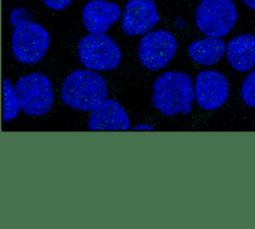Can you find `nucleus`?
Listing matches in <instances>:
<instances>
[{"label": "nucleus", "mask_w": 255, "mask_h": 229, "mask_svg": "<svg viewBox=\"0 0 255 229\" xmlns=\"http://www.w3.org/2000/svg\"><path fill=\"white\" fill-rule=\"evenodd\" d=\"M151 103L165 116L187 114L195 99L191 77L184 72H165L152 85Z\"/></svg>", "instance_id": "nucleus-1"}, {"label": "nucleus", "mask_w": 255, "mask_h": 229, "mask_svg": "<svg viewBox=\"0 0 255 229\" xmlns=\"http://www.w3.org/2000/svg\"><path fill=\"white\" fill-rule=\"evenodd\" d=\"M60 94L63 103L69 108L92 112L108 98V85L96 71L76 70L67 76Z\"/></svg>", "instance_id": "nucleus-2"}, {"label": "nucleus", "mask_w": 255, "mask_h": 229, "mask_svg": "<svg viewBox=\"0 0 255 229\" xmlns=\"http://www.w3.org/2000/svg\"><path fill=\"white\" fill-rule=\"evenodd\" d=\"M20 111L27 115L41 116L48 114L54 102V89L50 79L42 73L21 77L14 86Z\"/></svg>", "instance_id": "nucleus-3"}, {"label": "nucleus", "mask_w": 255, "mask_h": 229, "mask_svg": "<svg viewBox=\"0 0 255 229\" xmlns=\"http://www.w3.org/2000/svg\"><path fill=\"white\" fill-rule=\"evenodd\" d=\"M78 55L82 65L92 71L114 70L122 59L120 47L106 34L85 36L79 42Z\"/></svg>", "instance_id": "nucleus-4"}, {"label": "nucleus", "mask_w": 255, "mask_h": 229, "mask_svg": "<svg viewBox=\"0 0 255 229\" xmlns=\"http://www.w3.org/2000/svg\"><path fill=\"white\" fill-rule=\"evenodd\" d=\"M50 41L48 31L30 20L14 27L11 41L12 52L15 59L22 64H37L46 55Z\"/></svg>", "instance_id": "nucleus-5"}, {"label": "nucleus", "mask_w": 255, "mask_h": 229, "mask_svg": "<svg viewBox=\"0 0 255 229\" xmlns=\"http://www.w3.org/2000/svg\"><path fill=\"white\" fill-rule=\"evenodd\" d=\"M237 21V8L232 0H202L195 12L198 30L208 37H223Z\"/></svg>", "instance_id": "nucleus-6"}, {"label": "nucleus", "mask_w": 255, "mask_h": 229, "mask_svg": "<svg viewBox=\"0 0 255 229\" xmlns=\"http://www.w3.org/2000/svg\"><path fill=\"white\" fill-rule=\"evenodd\" d=\"M177 49L175 37L166 30H155L143 34L138 42L137 56L143 67L158 71L168 65Z\"/></svg>", "instance_id": "nucleus-7"}, {"label": "nucleus", "mask_w": 255, "mask_h": 229, "mask_svg": "<svg viewBox=\"0 0 255 229\" xmlns=\"http://www.w3.org/2000/svg\"><path fill=\"white\" fill-rule=\"evenodd\" d=\"M193 89L196 102L204 111L219 109L227 101L229 95L227 79L213 70L201 71L195 79Z\"/></svg>", "instance_id": "nucleus-8"}, {"label": "nucleus", "mask_w": 255, "mask_h": 229, "mask_svg": "<svg viewBox=\"0 0 255 229\" xmlns=\"http://www.w3.org/2000/svg\"><path fill=\"white\" fill-rule=\"evenodd\" d=\"M159 21L154 0H129L125 8L122 29L129 36L147 33Z\"/></svg>", "instance_id": "nucleus-9"}, {"label": "nucleus", "mask_w": 255, "mask_h": 229, "mask_svg": "<svg viewBox=\"0 0 255 229\" xmlns=\"http://www.w3.org/2000/svg\"><path fill=\"white\" fill-rule=\"evenodd\" d=\"M129 125L126 110L113 99H106L92 111L88 120L90 130H128Z\"/></svg>", "instance_id": "nucleus-10"}, {"label": "nucleus", "mask_w": 255, "mask_h": 229, "mask_svg": "<svg viewBox=\"0 0 255 229\" xmlns=\"http://www.w3.org/2000/svg\"><path fill=\"white\" fill-rule=\"evenodd\" d=\"M83 22L90 34H105L121 17V8L106 0L89 1L82 12Z\"/></svg>", "instance_id": "nucleus-11"}, {"label": "nucleus", "mask_w": 255, "mask_h": 229, "mask_svg": "<svg viewBox=\"0 0 255 229\" xmlns=\"http://www.w3.org/2000/svg\"><path fill=\"white\" fill-rule=\"evenodd\" d=\"M226 57L231 67L238 72H247L255 67V36L243 34L229 41Z\"/></svg>", "instance_id": "nucleus-12"}, {"label": "nucleus", "mask_w": 255, "mask_h": 229, "mask_svg": "<svg viewBox=\"0 0 255 229\" xmlns=\"http://www.w3.org/2000/svg\"><path fill=\"white\" fill-rule=\"evenodd\" d=\"M226 50L224 41L217 37H207L193 41L188 47V55L198 65L212 66L219 62Z\"/></svg>", "instance_id": "nucleus-13"}, {"label": "nucleus", "mask_w": 255, "mask_h": 229, "mask_svg": "<svg viewBox=\"0 0 255 229\" xmlns=\"http://www.w3.org/2000/svg\"><path fill=\"white\" fill-rule=\"evenodd\" d=\"M20 111L19 101L11 82L3 79V121L7 122L14 119Z\"/></svg>", "instance_id": "nucleus-14"}, {"label": "nucleus", "mask_w": 255, "mask_h": 229, "mask_svg": "<svg viewBox=\"0 0 255 229\" xmlns=\"http://www.w3.org/2000/svg\"><path fill=\"white\" fill-rule=\"evenodd\" d=\"M242 101L249 107L255 108V70L251 71L241 86Z\"/></svg>", "instance_id": "nucleus-15"}, {"label": "nucleus", "mask_w": 255, "mask_h": 229, "mask_svg": "<svg viewBox=\"0 0 255 229\" xmlns=\"http://www.w3.org/2000/svg\"><path fill=\"white\" fill-rule=\"evenodd\" d=\"M10 20L11 23L14 27L25 23L27 21H30V14L26 9H22V8H18L12 11L11 16H10Z\"/></svg>", "instance_id": "nucleus-16"}, {"label": "nucleus", "mask_w": 255, "mask_h": 229, "mask_svg": "<svg viewBox=\"0 0 255 229\" xmlns=\"http://www.w3.org/2000/svg\"><path fill=\"white\" fill-rule=\"evenodd\" d=\"M48 8L55 10V11H60L65 9L67 6H69L73 0H41Z\"/></svg>", "instance_id": "nucleus-17"}, {"label": "nucleus", "mask_w": 255, "mask_h": 229, "mask_svg": "<svg viewBox=\"0 0 255 229\" xmlns=\"http://www.w3.org/2000/svg\"><path fill=\"white\" fill-rule=\"evenodd\" d=\"M133 130H154V128L147 123H139L133 127Z\"/></svg>", "instance_id": "nucleus-18"}, {"label": "nucleus", "mask_w": 255, "mask_h": 229, "mask_svg": "<svg viewBox=\"0 0 255 229\" xmlns=\"http://www.w3.org/2000/svg\"><path fill=\"white\" fill-rule=\"evenodd\" d=\"M174 26L178 29H183L185 27V22L182 18H176L174 20Z\"/></svg>", "instance_id": "nucleus-19"}, {"label": "nucleus", "mask_w": 255, "mask_h": 229, "mask_svg": "<svg viewBox=\"0 0 255 229\" xmlns=\"http://www.w3.org/2000/svg\"><path fill=\"white\" fill-rule=\"evenodd\" d=\"M246 6L255 9V0H241Z\"/></svg>", "instance_id": "nucleus-20"}]
</instances>
